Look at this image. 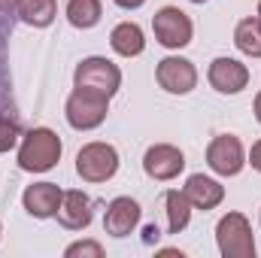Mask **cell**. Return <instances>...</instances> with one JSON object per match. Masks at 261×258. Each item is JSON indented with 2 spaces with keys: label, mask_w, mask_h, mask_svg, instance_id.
<instances>
[{
  "label": "cell",
  "mask_w": 261,
  "mask_h": 258,
  "mask_svg": "<svg viewBox=\"0 0 261 258\" xmlns=\"http://www.w3.org/2000/svg\"><path fill=\"white\" fill-rule=\"evenodd\" d=\"M64 255L67 258H85V255H91V258H103V246L100 243H94V240H79V243H70L64 249Z\"/></svg>",
  "instance_id": "44dd1931"
},
{
  "label": "cell",
  "mask_w": 261,
  "mask_h": 258,
  "mask_svg": "<svg viewBox=\"0 0 261 258\" xmlns=\"http://www.w3.org/2000/svg\"><path fill=\"white\" fill-rule=\"evenodd\" d=\"M18 137H21V125H18V119L9 116V113L3 110V113H0V152H9V149L18 143Z\"/></svg>",
  "instance_id": "ffe728a7"
},
{
  "label": "cell",
  "mask_w": 261,
  "mask_h": 258,
  "mask_svg": "<svg viewBox=\"0 0 261 258\" xmlns=\"http://www.w3.org/2000/svg\"><path fill=\"white\" fill-rule=\"evenodd\" d=\"M0 37H3V34H0ZM0 113H3V110H0Z\"/></svg>",
  "instance_id": "f546056e"
},
{
  "label": "cell",
  "mask_w": 261,
  "mask_h": 258,
  "mask_svg": "<svg viewBox=\"0 0 261 258\" xmlns=\"http://www.w3.org/2000/svg\"><path fill=\"white\" fill-rule=\"evenodd\" d=\"M255 119L261 122V91L255 94Z\"/></svg>",
  "instance_id": "484cf974"
},
{
  "label": "cell",
  "mask_w": 261,
  "mask_h": 258,
  "mask_svg": "<svg viewBox=\"0 0 261 258\" xmlns=\"http://www.w3.org/2000/svg\"><path fill=\"white\" fill-rule=\"evenodd\" d=\"M152 240H158V228H155V225L146 228V243H152Z\"/></svg>",
  "instance_id": "d4e9b609"
},
{
  "label": "cell",
  "mask_w": 261,
  "mask_h": 258,
  "mask_svg": "<svg viewBox=\"0 0 261 258\" xmlns=\"http://www.w3.org/2000/svg\"><path fill=\"white\" fill-rule=\"evenodd\" d=\"M18 3H21V0H0V9H3L9 18H12V15L18 12Z\"/></svg>",
  "instance_id": "603a6c76"
},
{
  "label": "cell",
  "mask_w": 261,
  "mask_h": 258,
  "mask_svg": "<svg viewBox=\"0 0 261 258\" xmlns=\"http://www.w3.org/2000/svg\"><path fill=\"white\" fill-rule=\"evenodd\" d=\"M249 164H252V167H255V170L261 173V140H258V143H252V152H249Z\"/></svg>",
  "instance_id": "7402d4cb"
},
{
  "label": "cell",
  "mask_w": 261,
  "mask_h": 258,
  "mask_svg": "<svg viewBox=\"0 0 261 258\" xmlns=\"http://www.w3.org/2000/svg\"><path fill=\"white\" fill-rule=\"evenodd\" d=\"M103 9H100V0H67V18L73 28L79 31H88L100 21Z\"/></svg>",
  "instance_id": "d6986e66"
},
{
  "label": "cell",
  "mask_w": 261,
  "mask_h": 258,
  "mask_svg": "<svg viewBox=\"0 0 261 258\" xmlns=\"http://www.w3.org/2000/svg\"><path fill=\"white\" fill-rule=\"evenodd\" d=\"M155 79H158V85H161L164 91H170V94H189L197 85V70L189 58L170 55V58L158 61Z\"/></svg>",
  "instance_id": "9c48e42d"
},
{
  "label": "cell",
  "mask_w": 261,
  "mask_h": 258,
  "mask_svg": "<svg viewBox=\"0 0 261 258\" xmlns=\"http://www.w3.org/2000/svg\"><path fill=\"white\" fill-rule=\"evenodd\" d=\"M61 137L52 128H34L21 137L18 146V167L28 173H46L61 161Z\"/></svg>",
  "instance_id": "6da1fadb"
},
{
  "label": "cell",
  "mask_w": 261,
  "mask_h": 258,
  "mask_svg": "<svg viewBox=\"0 0 261 258\" xmlns=\"http://www.w3.org/2000/svg\"><path fill=\"white\" fill-rule=\"evenodd\" d=\"M110 97L97 94V91H88V88H76L70 97H67L64 116L70 122V128L76 131H94L107 122V113H110Z\"/></svg>",
  "instance_id": "3957f363"
},
{
  "label": "cell",
  "mask_w": 261,
  "mask_h": 258,
  "mask_svg": "<svg viewBox=\"0 0 261 258\" xmlns=\"http://www.w3.org/2000/svg\"><path fill=\"white\" fill-rule=\"evenodd\" d=\"M234 46L249 55V58H261V18H243L234 28Z\"/></svg>",
  "instance_id": "ac0fdd59"
},
{
  "label": "cell",
  "mask_w": 261,
  "mask_h": 258,
  "mask_svg": "<svg viewBox=\"0 0 261 258\" xmlns=\"http://www.w3.org/2000/svg\"><path fill=\"white\" fill-rule=\"evenodd\" d=\"M164 210H167V231L182 234L192 222V203L186 192H167L164 194Z\"/></svg>",
  "instance_id": "2e32d148"
},
{
  "label": "cell",
  "mask_w": 261,
  "mask_h": 258,
  "mask_svg": "<svg viewBox=\"0 0 261 258\" xmlns=\"http://www.w3.org/2000/svg\"><path fill=\"white\" fill-rule=\"evenodd\" d=\"M61 197H64V192L55 183H34V186L24 189L21 203L34 219H52L61 207Z\"/></svg>",
  "instance_id": "4fadbf2b"
},
{
  "label": "cell",
  "mask_w": 261,
  "mask_h": 258,
  "mask_svg": "<svg viewBox=\"0 0 261 258\" xmlns=\"http://www.w3.org/2000/svg\"><path fill=\"white\" fill-rule=\"evenodd\" d=\"M119 170V152L110 143H88L76 155V173L85 183H107Z\"/></svg>",
  "instance_id": "277c9868"
},
{
  "label": "cell",
  "mask_w": 261,
  "mask_h": 258,
  "mask_svg": "<svg viewBox=\"0 0 261 258\" xmlns=\"http://www.w3.org/2000/svg\"><path fill=\"white\" fill-rule=\"evenodd\" d=\"M152 31H155V40L164 46V49H186L192 43V34H195V24L192 18L176 9V6H164L152 15Z\"/></svg>",
  "instance_id": "8992f818"
},
{
  "label": "cell",
  "mask_w": 261,
  "mask_h": 258,
  "mask_svg": "<svg viewBox=\"0 0 261 258\" xmlns=\"http://www.w3.org/2000/svg\"><path fill=\"white\" fill-rule=\"evenodd\" d=\"M216 243L225 258H255L252 225L243 213H228L216 225Z\"/></svg>",
  "instance_id": "7a4b0ae2"
},
{
  "label": "cell",
  "mask_w": 261,
  "mask_h": 258,
  "mask_svg": "<svg viewBox=\"0 0 261 258\" xmlns=\"http://www.w3.org/2000/svg\"><path fill=\"white\" fill-rule=\"evenodd\" d=\"M18 15L31 28H49L58 15V0H21Z\"/></svg>",
  "instance_id": "e0dca14e"
},
{
  "label": "cell",
  "mask_w": 261,
  "mask_h": 258,
  "mask_svg": "<svg viewBox=\"0 0 261 258\" xmlns=\"http://www.w3.org/2000/svg\"><path fill=\"white\" fill-rule=\"evenodd\" d=\"M182 167H186V155H182L176 146H170V143H155V146H149L146 155H143V170H146V176H149V179H158V183H167V179L179 176Z\"/></svg>",
  "instance_id": "ba28073f"
},
{
  "label": "cell",
  "mask_w": 261,
  "mask_h": 258,
  "mask_svg": "<svg viewBox=\"0 0 261 258\" xmlns=\"http://www.w3.org/2000/svg\"><path fill=\"white\" fill-rule=\"evenodd\" d=\"M0 234H3V228H0Z\"/></svg>",
  "instance_id": "f1b7e54d"
},
{
  "label": "cell",
  "mask_w": 261,
  "mask_h": 258,
  "mask_svg": "<svg viewBox=\"0 0 261 258\" xmlns=\"http://www.w3.org/2000/svg\"><path fill=\"white\" fill-rule=\"evenodd\" d=\"M258 18H261V3H258Z\"/></svg>",
  "instance_id": "83f0119b"
},
{
  "label": "cell",
  "mask_w": 261,
  "mask_h": 258,
  "mask_svg": "<svg viewBox=\"0 0 261 258\" xmlns=\"http://www.w3.org/2000/svg\"><path fill=\"white\" fill-rule=\"evenodd\" d=\"M110 46H113V52L122 55V58H137V55L146 49V37H143L140 24H134V21H122V24L113 28V34H110Z\"/></svg>",
  "instance_id": "9a60e30c"
},
{
  "label": "cell",
  "mask_w": 261,
  "mask_h": 258,
  "mask_svg": "<svg viewBox=\"0 0 261 258\" xmlns=\"http://www.w3.org/2000/svg\"><path fill=\"white\" fill-rule=\"evenodd\" d=\"M116 3H119L122 9H140V6H143L146 0H116Z\"/></svg>",
  "instance_id": "cb8c5ba5"
},
{
  "label": "cell",
  "mask_w": 261,
  "mask_h": 258,
  "mask_svg": "<svg viewBox=\"0 0 261 258\" xmlns=\"http://www.w3.org/2000/svg\"><path fill=\"white\" fill-rule=\"evenodd\" d=\"M140 216H143V210L134 197H116V200H110V207L103 213V228L113 237H128L140 225Z\"/></svg>",
  "instance_id": "8fae6325"
},
{
  "label": "cell",
  "mask_w": 261,
  "mask_h": 258,
  "mask_svg": "<svg viewBox=\"0 0 261 258\" xmlns=\"http://www.w3.org/2000/svg\"><path fill=\"white\" fill-rule=\"evenodd\" d=\"M55 216H58V222L64 225L67 231H82V228H88L91 219H94V203H91V197L85 192L73 189V192H64L61 207H58Z\"/></svg>",
  "instance_id": "7c38bea8"
},
{
  "label": "cell",
  "mask_w": 261,
  "mask_h": 258,
  "mask_svg": "<svg viewBox=\"0 0 261 258\" xmlns=\"http://www.w3.org/2000/svg\"><path fill=\"white\" fill-rule=\"evenodd\" d=\"M73 82H76V88H88V91H97L103 97H113L119 91V85H122V70L110 58H97L94 55V58H85L76 67Z\"/></svg>",
  "instance_id": "5b68a950"
},
{
  "label": "cell",
  "mask_w": 261,
  "mask_h": 258,
  "mask_svg": "<svg viewBox=\"0 0 261 258\" xmlns=\"http://www.w3.org/2000/svg\"><path fill=\"white\" fill-rule=\"evenodd\" d=\"M206 164L219 173V176H237L246 164V152L243 143L234 134H219L210 146H206Z\"/></svg>",
  "instance_id": "52a82bcc"
},
{
  "label": "cell",
  "mask_w": 261,
  "mask_h": 258,
  "mask_svg": "<svg viewBox=\"0 0 261 258\" xmlns=\"http://www.w3.org/2000/svg\"><path fill=\"white\" fill-rule=\"evenodd\" d=\"M192 3H206V0H192Z\"/></svg>",
  "instance_id": "4316f807"
},
{
  "label": "cell",
  "mask_w": 261,
  "mask_h": 258,
  "mask_svg": "<svg viewBox=\"0 0 261 258\" xmlns=\"http://www.w3.org/2000/svg\"><path fill=\"white\" fill-rule=\"evenodd\" d=\"M186 197H189V203L195 207V210H216L219 203H222V197H225V189L216 183V179H210V176H203V173H195V176H189V183H186Z\"/></svg>",
  "instance_id": "5bb4252c"
},
{
  "label": "cell",
  "mask_w": 261,
  "mask_h": 258,
  "mask_svg": "<svg viewBox=\"0 0 261 258\" xmlns=\"http://www.w3.org/2000/svg\"><path fill=\"white\" fill-rule=\"evenodd\" d=\"M206 79H210V85L219 94H240L249 85V70H246V64H240L237 58H216L210 64Z\"/></svg>",
  "instance_id": "30bf717a"
}]
</instances>
